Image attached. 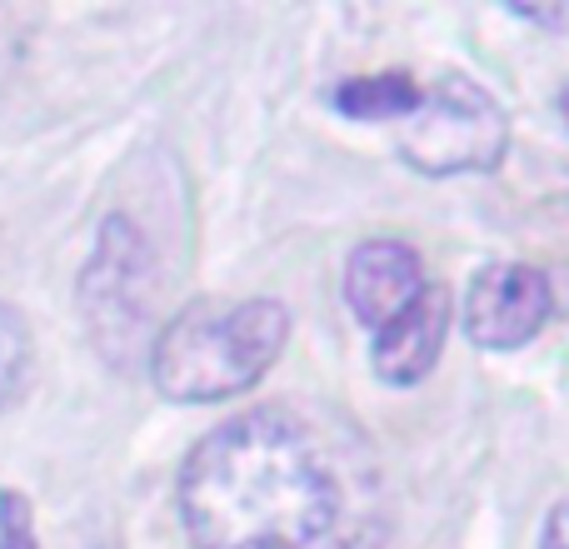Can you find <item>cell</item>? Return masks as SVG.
Instances as JSON below:
<instances>
[{
  "label": "cell",
  "mask_w": 569,
  "mask_h": 549,
  "mask_svg": "<svg viewBox=\"0 0 569 549\" xmlns=\"http://www.w3.org/2000/svg\"><path fill=\"white\" fill-rule=\"evenodd\" d=\"M450 320H455L450 290H445V285H425V295L410 310H400L385 330H375V350H370L375 375H380L385 385H395V390L420 385L425 375L435 370V360H440Z\"/></svg>",
  "instance_id": "obj_7"
},
{
  "label": "cell",
  "mask_w": 569,
  "mask_h": 549,
  "mask_svg": "<svg viewBox=\"0 0 569 549\" xmlns=\"http://www.w3.org/2000/svg\"><path fill=\"white\" fill-rule=\"evenodd\" d=\"M510 120L470 76H440L400 126V156L420 176H480L505 160Z\"/></svg>",
  "instance_id": "obj_3"
},
{
  "label": "cell",
  "mask_w": 569,
  "mask_h": 549,
  "mask_svg": "<svg viewBox=\"0 0 569 549\" xmlns=\"http://www.w3.org/2000/svg\"><path fill=\"white\" fill-rule=\"evenodd\" d=\"M290 340V315L276 300L186 305L150 345V380L166 400L210 405L246 395Z\"/></svg>",
  "instance_id": "obj_2"
},
{
  "label": "cell",
  "mask_w": 569,
  "mask_h": 549,
  "mask_svg": "<svg viewBox=\"0 0 569 549\" xmlns=\"http://www.w3.org/2000/svg\"><path fill=\"white\" fill-rule=\"evenodd\" d=\"M0 549H40L30 500L16 490H0Z\"/></svg>",
  "instance_id": "obj_10"
},
{
  "label": "cell",
  "mask_w": 569,
  "mask_h": 549,
  "mask_svg": "<svg viewBox=\"0 0 569 549\" xmlns=\"http://www.w3.org/2000/svg\"><path fill=\"white\" fill-rule=\"evenodd\" d=\"M180 525L196 549H380V470L360 440L256 405L190 450Z\"/></svg>",
  "instance_id": "obj_1"
},
{
  "label": "cell",
  "mask_w": 569,
  "mask_h": 549,
  "mask_svg": "<svg viewBox=\"0 0 569 549\" xmlns=\"http://www.w3.org/2000/svg\"><path fill=\"white\" fill-rule=\"evenodd\" d=\"M560 116H565V126H569V86L560 90Z\"/></svg>",
  "instance_id": "obj_12"
},
{
  "label": "cell",
  "mask_w": 569,
  "mask_h": 549,
  "mask_svg": "<svg viewBox=\"0 0 569 549\" xmlns=\"http://www.w3.org/2000/svg\"><path fill=\"white\" fill-rule=\"evenodd\" d=\"M555 290L535 266H485L465 290V335L480 350H520L550 325Z\"/></svg>",
  "instance_id": "obj_5"
},
{
  "label": "cell",
  "mask_w": 569,
  "mask_h": 549,
  "mask_svg": "<svg viewBox=\"0 0 569 549\" xmlns=\"http://www.w3.org/2000/svg\"><path fill=\"white\" fill-rule=\"evenodd\" d=\"M420 80L405 76V70H385V76H355L335 90V110L350 120H405L415 106H420Z\"/></svg>",
  "instance_id": "obj_8"
},
{
  "label": "cell",
  "mask_w": 569,
  "mask_h": 549,
  "mask_svg": "<svg viewBox=\"0 0 569 549\" xmlns=\"http://www.w3.org/2000/svg\"><path fill=\"white\" fill-rule=\"evenodd\" d=\"M156 290V256H150L146 236L136 230V220L110 216L100 226L96 256L80 274V315L110 365H130L136 350H146Z\"/></svg>",
  "instance_id": "obj_4"
},
{
  "label": "cell",
  "mask_w": 569,
  "mask_h": 549,
  "mask_svg": "<svg viewBox=\"0 0 569 549\" xmlns=\"http://www.w3.org/2000/svg\"><path fill=\"white\" fill-rule=\"evenodd\" d=\"M26 365H30V335L20 325V315L0 305V405H10V395L20 390Z\"/></svg>",
  "instance_id": "obj_9"
},
{
  "label": "cell",
  "mask_w": 569,
  "mask_h": 549,
  "mask_svg": "<svg viewBox=\"0 0 569 549\" xmlns=\"http://www.w3.org/2000/svg\"><path fill=\"white\" fill-rule=\"evenodd\" d=\"M540 549H569V500H560L545 520V535H540Z\"/></svg>",
  "instance_id": "obj_11"
},
{
  "label": "cell",
  "mask_w": 569,
  "mask_h": 549,
  "mask_svg": "<svg viewBox=\"0 0 569 549\" xmlns=\"http://www.w3.org/2000/svg\"><path fill=\"white\" fill-rule=\"evenodd\" d=\"M425 266L420 250L405 240H365L345 266V300L365 330H385L400 310H410L425 295Z\"/></svg>",
  "instance_id": "obj_6"
}]
</instances>
